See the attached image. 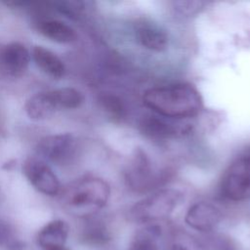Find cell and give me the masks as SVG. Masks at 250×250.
Listing matches in <instances>:
<instances>
[{"mask_svg":"<svg viewBox=\"0 0 250 250\" xmlns=\"http://www.w3.org/2000/svg\"><path fill=\"white\" fill-rule=\"evenodd\" d=\"M143 102L156 115L167 119L190 118L203 107L199 92L186 83L150 88L145 92Z\"/></svg>","mask_w":250,"mask_h":250,"instance_id":"6da1fadb","label":"cell"},{"mask_svg":"<svg viewBox=\"0 0 250 250\" xmlns=\"http://www.w3.org/2000/svg\"><path fill=\"white\" fill-rule=\"evenodd\" d=\"M110 195L108 184L96 177L78 180L62 193L63 208L79 217H90L105 206Z\"/></svg>","mask_w":250,"mask_h":250,"instance_id":"7a4b0ae2","label":"cell"},{"mask_svg":"<svg viewBox=\"0 0 250 250\" xmlns=\"http://www.w3.org/2000/svg\"><path fill=\"white\" fill-rule=\"evenodd\" d=\"M183 199V193L173 188H162L135 203L128 219L135 223H156L170 216Z\"/></svg>","mask_w":250,"mask_h":250,"instance_id":"3957f363","label":"cell"},{"mask_svg":"<svg viewBox=\"0 0 250 250\" xmlns=\"http://www.w3.org/2000/svg\"><path fill=\"white\" fill-rule=\"evenodd\" d=\"M220 192L231 201L250 199V148L226 169L220 182Z\"/></svg>","mask_w":250,"mask_h":250,"instance_id":"277c9868","label":"cell"},{"mask_svg":"<svg viewBox=\"0 0 250 250\" xmlns=\"http://www.w3.org/2000/svg\"><path fill=\"white\" fill-rule=\"evenodd\" d=\"M164 175L157 170L149 156L142 149H137L126 169L125 181L135 192H147L161 186Z\"/></svg>","mask_w":250,"mask_h":250,"instance_id":"5b68a950","label":"cell"},{"mask_svg":"<svg viewBox=\"0 0 250 250\" xmlns=\"http://www.w3.org/2000/svg\"><path fill=\"white\" fill-rule=\"evenodd\" d=\"M38 155L44 161L63 165L69 163L77 151L76 139L68 133L50 135L42 138L36 146Z\"/></svg>","mask_w":250,"mask_h":250,"instance_id":"8992f818","label":"cell"},{"mask_svg":"<svg viewBox=\"0 0 250 250\" xmlns=\"http://www.w3.org/2000/svg\"><path fill=\"white\" fill-rule=\"evenodd\" d=\"M22 172L28 182L41 193L50 196L59 194L60 181L43 159L27 157L22 163Z\"/></svg>","mask_w":250,"mask_h":250,"instance_id":"52a82bcc","label":"cell"},{"mask_svg":"<svg viewBox=\"0 0 250 250\" xmlns=\"http://www.w3.org/2000/svg\"><path fill=\"white\" fill-rule=\"evenodd\" d=\"M134 36L140 46L151 52H164L169 45L166 30L149 20L141 19L135 22Z\"/></svg>","mask_w":250,"mask_h":250,"instance_id":"ba28073f","label":"cell"},{"mask_svg":"<svg viewBox=\"0 0 250 250\" xmlns=\"http://www.w3.org/2000/svg\"><path fill=\"white\" fill-rule=\"evenodd\" d=\"M223 218L221 210L214 204L200 201L192 204L185 217L188 227L202 232L212 231Z\"/></svg>","mask_w":250,"mask_h":250,"instance_id":"9c48e42d","label":"cell"},{"mask_svg":"<svg viewBox=\"0 0 250 250\" xmlns=\"http://www.w3.org/2000/svg\"><path fill=\"white\" fill-rule=\"evenodd\" d=\"M69 232L68 225L63 220H53L38 232L37 242L43 250H61L65 248Z\"/></svg>","mask_w":250,"mask_h":250,"instance_id":"30bf717a","label":"cell"},{"mask_svg":"<svg viewBox=\"0 0 250 250\" xmlns=\"http://www.w3.org/2000/svg\"><path fill=\"white\" fill-rule=\"evenodd\" d=\"M58 110H61V107L54 90L35 94L24 104V111L32 120L46 119Z\"/></svg>","mask_w":250,"mask_h":250,"instance_id":"8fae6325","label":"cell"},{"mask_svg":"<svg viewBox=\"0 0 250 250\" xmlns=\"http://www.w3.org/2000/svg\"><path fill=\"white\" fill-rule=\"evenodd\" d=\"M3 68L11 75H21L28 66L31 54L21 43L13 42L5 46L1 53Z\"/></svg>","mask_w":250,"mask_h":250,"instance_id":"7c38bea8","label":"cell"},{"mask_svg":"<svg viewBox=\"0 0 250 250\" xmlns=\"http://www.w3.org/2000/svg\"><path fill=\"white\" fill-rule=\"evenodd\" d=\"M139 128L145 136L156 141L170 139L181 132L180 128L167 118L159 115H146L139 123Z\"/></svg>","mask_w":250,"mask_h":250,"instance_id":"4fadbf2b","label":"cell"},{"mask_svg":"<svg viewBox=\"0 0 250 250\" xmlns=\"http://www.w3.org/2000/svg\"><path fill=\"white\" fill-rule=\"evenodd\" d=\"M31 58L41 70L53 78L60 79L65 73V66L62 61L55 53L43 46H34L31 51Z\"/></svg>","mask_w":250,"mask_h":250,"instance_id":"5bb4252c","label":"cell"},{"mask_svg":"<svg viewBox=\"0 0 250 250\" xmlns=\"http://www.w3.org/2000/svg\"><path fill=\"white\" fill-rule=\"evenodd\" d=\"M38 30L46 38L58 43H71L77 38L75 30L59 20L47 19L39 21Z\"/></svg>","mask_w":250,"mask_h":250,"instance_id":"9a60e30c","label":"cell"},{"mask_svg":"<svg viewBox=\"0 0 250 250\" xmlns=\"http://www.w3.org/2000/svg\"><path fill=\"white\" fill-rule=\"evenodd\" d=\"M160 235L161 228L157 224H149L137 231L128 250H159Z\"/></svg>","mask_w":250,"mask_h":250,"instance_id":"2e32d148","label":"cell"},{"mask_svg":"<svg viewBox=\"0 0 250 250\" xmlns=\"http://www.w3.org/2000/svg\"><path fill=\"white\" fill-rule=\"evenodd\" d=\"M83 239L90 245H104L110 239V233L103 222L91 221L84 230Z\"/></svg>","mask_w":250,"mask_h":250,"instance_id":"e0dca14e","label":"cell"},{"mask_svg":"<svg viewBox=\"0 0 250 250\" xmlns=\"http://www.w3.org/2000/svg\"><path fill=\"white\" fill-rule=\"evenodd\" d=\"M61 109L78 108L84 103V96L74 88L65 87L54 90Z\"/></svg>","mask_w":250,"mask_h":250,"instance_id":"ac0fdd59","label":"cell"},{"mask_svg":"<svg viewBox=\"0 0 250 250\" xmlns=\"http://www.w3.org/2000/svg\"><path fill=\"white\" fill-rule=\"evenodd\" d=\"M99 103L102 108L114 119H121L126 115V107L122 100L113 94L105 93L99 97Z\"/></svg>","mask_w":250,"mask_h":250,"instance_id":"d6986e66","label":"cell"},{"mask_svg":"<svg viewBox=\"0 0 250 250\" xmlns=\"http://www.w3.org/2000/svg\"><path fill=\"white\" fill-rule=\"evenodd\" d=\"M206 238L203 245L210 250H236V245L229 237L211 235Z\"/></svg>","mask_w":250,"mask_h":250,"instance_id":"ffe728a7","label":"cell"},{"mask_svg":"<svg viewBox=\"0 0 250 250\" xmlns=\"http://www.w3.org/2000/svg\"><path fill=\"white\" fill-rule=\"evenodd\" d=\"M175 9L184 15L188 14H194L198 12L206 3L205 2H198V1H180V2H174Z\"/></svg>","mask_w":250,"mask_h":250,"instance_id":"44dd1931","label":"cell"},{"mask_svg":"<svg viewBox=\"0 0 250 250\" xmlns=\"http://www.w3.org/2000/svg\"><path fill=\"white\" fill-rule=\"evenodd\" d=\"M7 232H8L7 228L4 225L0 224V243L5 239V237L7 235Z\"/></svg>","mask_w":250,"mask_h":250,"instance_id":"7402d4cb","label":"cell"},{"mask_svg":"<svg viewBox=\"0 0 250 250\" xmlns=\"http://www.w3.org/2000/svg\"><path fill=\"white\" fill-rule=\"evenodd\" d=\"M172 250H190L186 245H183L182 243H174L172 246Z\"/></svg>","mask_w":250,"mask_h":250,"instance_id":"603a6c76","label":"cell"},{"mask_svg":"<svg viewBox=\"0 0 250 250\" xmlns=\"http://www.w3.org/2000/svg\"><path fill=\"white\" fill-rule=\"evenodd\" d=\"M61 250H67V249H65V248H63V249H61Z\"/></svg>","mask_w":250,"mask_h":250,"instance_id":"cb8c5ba5","label":"cell"}]
</instances>
